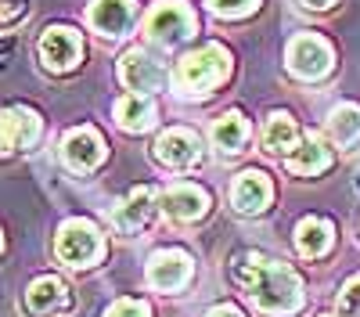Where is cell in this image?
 <instances>
[{
	"label": "cell",
	"instance_id": "obj_1",
	"mask_svg": "<svg viewBox=\"0 0 360 317\" xmlns=\"http://www.w3.org/2000/svg\"><path fill=\"white\" fill-rule=\"evenodd\" d=\"M238 285L252 296V303L266 313H292L303 303V281L299 274L270 256H249L234 267Z\"/></svg>",
	"mask_w": 360,
	"mask_h": 317
},
{
	"label": "cell",
	"instance_id": "obj_2",
	"mask_svg": "<svg viewBox=\"0 0 360 317\" xmlns=\"http://www.w3.org/2000/svg\"><path fill=\"white\" fill-rule=\"evenodd\" d=\"M231 76V54L220 44H205L191 54H184V62L176 65V86L180 91H213Z\"/></svg>",
	"mask_w": 360,
	"mask_h": 317
},
{
	"label": "cell",
	"instance_id": "obj_3",
	"mask_svg": "<svg viewBox=\"0 0 360 317\" xmlns=\"http://www.w3.org/2000/svg\"><path fill=\"white\" fill-rule=\"evenodd\" d=\"M144 33L162 47H176V44L191 40L195 15H191V8L184 4V0H162V4H155L152 11H148Z\"/></svg>",
	"mask_w": 360,
	"mask_h": 317
},
{
	"label": "cell",
	"instance_id": "obj_4",
	"mask_svg": "<svg viewBox=\"0 0 360 317\" xmlns=\"http://www.w3.org/2000/svg\"><path fill=\"white\" fill-rule=\"evenodd\" d=\"M54 249L69 267H90L101 256V235L90 220H69V224H62V231H58Z\"/></svg>",
	"mask_w": 360,
	"mask_h": 317
},
{
	"label": "cell",
	"instance_id": "obj_5",
	"mask_svg": "<svg viewBox=\"0 0 360 317\" xmlns=\"http://www.w3.org/2000/svg\"><path fill=\"white\" fill-rule=\"evenodd\" d=\"M288 69L303 79H321L332 69V47L317 33H299L288 44Z\"/></svg>",
	"mask_w": 360,
	"mask_h": 317
},
{
	"label": "cell",
	"instance_id": "obj_6",
	"mask_svg": "<svg viewBox=\"0 0 360 317\" xmlns=\"http://www.w3.org/2000/svg\"><path fill=\"white\" fill-rule=\"evenodd\" d=\"M79 54H83V44H79V33H72L69 25H51L44 29L40 37V62L51 69V72H69L79 65Z\"/></svg>",
	"mask_w": 360,
	"mask_h": 317
},
{
	"label": "cell",
	"instance_id": "obj_7",
	"mask_svg": "<svg viewBox=\"0 0 360 317\" xmlns=\"http://www.w3.org/2000/svg\"><path fill=\"white\" fill-rule=\"evenodd\" d=\"M40 137V115L33 108H0V155L29 148Z\"/></svg>",
	"mask_w": 360,
	"mask_h": 317
},
{
	"label": "cell",
	"instance_id": "obj_8",
	"mask_svg": "<svg viewBox=\"0 0 360 317\" xmlns=\"http://www.w3.org/2000/svg\"><path fill=\"white\" fill-rule=\"evenodd\" d=\"M148 281H152V288H159V292H176V288H184L191 281V256L180 252V249L155 252L152 264H148Z\"/></svg>",
	"mask_w": 360,
	"mask_h": 317
},
{
	"label": "cell",
	"instance_id": "obj_9",
	"mask_svg": "<svg viewBox=\"0 0 360 317\" xmlns=\"http://www.w3.org/2000/svg\"><path fill=\"white\" fill-rule=\"evenodd\" d=\"M155 155H159V162H166L173 169H188V166H195L202 159V141L191 130L173 127V130H166L155 141Z\"/></svg>",
	"mask_w": 360,
	"mask_h": 317
},
{
	"label": "cell",
	"instance_id": "obj_10",
	"mask_svg": "<svg viewBox=\"0 0 360 317\" xmlns=\"http://www.w3.org/2000/svg\"><path fill=\"white\" fill-rule=\"evenodd\" d=\"M270 198H274V184H270L263 169H245L231 191V202L238 213H263L270 206Z\"/></svg>",
	"mask_w": 360,
	"mask_h": 317
},
{
	"label": "cell",
	"instance_id": "obj_11",
	"mask_svg": "<svg viewBox=\"0 0 360 317\" xmlns=\"http://www.w3.org/2000/svg\"><path fill=\"white\" fill-rule=\"evenodd\" d=\"M119 79H123L127 91H134V94H152L162 86V69L144 51H127L123 62H119Z\"/></svg>",
	"mask_w": 360,
	"mask_h": 317
},
{
	"label": "cell",
	"instance_id": "obj_12",
	"mask_svg": "<svg viewBox=\"0 0 360 317\" xmlns=\"http://www.w3.org/2000/svg\"><path fill=\"white\" fill-rule=\"evenodd\" d=\"M62 155H65V162H69L72 169L86 173V169H94V166L105 159V141H101V134H98L94 127H79V130H72V134L65 137Z\"/></svg>",
	"mask_w": 360,
	"mask_h": 317
},
{
	"label": "cell",
	"instance_id": "obj_13",
	"mask_svg": "<svg viewBox=\"0 0 360 317\" xmlns=\"http://www.w3.org/2000/svg\"><path fill=\"white\" fill-rule=\"evenodd\" d=\"M162 209L173 220H198L209 213V195L195 184H173L162 191Z\"/></svg>",
	"mask_w": 360,
	"mask_h": 317
},
{
	"label": "cell",
	"instance_id": "obj_14",
	"mask_svg": "<svg viewBox=\"0 0 360 317\" xmlns=\"http://www.w3.org/2000/svg\"><path fill=\"white\" fill-rule=\"evenodd\" d=\"M134 18V0H94L90 4V25L101 37H123Z\"/></svg>",
	"mask_w": 360,
	"mask_h": 317
},
{
	"label": "cell",
	"instance_id": "obj_15",
	"mask_svg": "<svg viewBox=\"0 0 360 317\" xmlns=\"http://www.w3.org/2000/svg\"><path fill=\"white\" fill-rule=\"evenodd\" d=\"M25 306H29V313L47 317V313H54V310H65V306H69V292H65L62 281L47 274V278H37L33 285H29Z\"/></svg>",
	"mask_w": 360,
	"mask_h": 317
},
{
	"label": "cell",
	"instance_id": "obj_16",
	"mask_svg": "<svg viewBox=\"0 0 360 317\" xmlns=\"http://www.w3.org/2000/svg\"><path fill=\"white\" fill-rule=\"evenodd\" d=\"M285 166L292 173H299V177H314V173H324L328 166H332V152H328L317 137H310L303 144H295V148L285 155Z\"/></svg>",
	"mask_w": 360,
	"mask_h": 317
},
{
	"label": "cell",
	"instance_id": "obj_17",
	"mask_svg": "<svg viewBox=\"0 0 360 317\" xmlns=\"http://www.w3.org/2000/svg\"><path fill=\"white\" fill-rule=\"evenodd\" d=\"M332 238H335V227L328 220H321V216H307L303 224L295 227V245H299V252H303L307 259L324 256L328 249H332Z\"/></svg>",
	"mask_w": 360,
	"mask_h": 317
},
{
	"label": "cell",
	"instance_id": "obj_18",
	"mask_svg": "<svg viewBox=\"0 0 360 317\" xmlns=\"http://www.w3.org/2000/svg\"><path fill=\"white\" fill-rule=\"evenodd\" d=\"M152 216H155V191L152 188H134L127 195V202L119 206V213H115V220H119L123 231H137L144 224H152Z\"/></svg>",
	"mask_w": 360,
	"mask_h": 317
},
{
	"label": "cell",
	"instance_id": "obj_19",
	"mask_svg": "<svg viewBox=\"0 0 360 317\" xmlns=\"http://www.w3.org/2000/svg\"><path fill=\"white\" fill-rule=\"evenodd\" d=\"M115 119L130 134H144L148 127L155 123V108H152V101H148L144 94H127V98L115 101Z\"/></svg>",
	"mask_w": 360,
	"mask_h": 317
},
{
	"label": "cell",
	"instance_id": "obj_20",
	"mask_svg": "<svg viewBox=\"0 0 360 317\" xmlns=\"http://www.w3.org/2000/svg\"><path fill=\"white\" fill-rule=\"evenodd\" d=\"M295 144H299V127L292 123V115L274 112V115H270V123H266V130H263V152L285 155V152L295 148Z\"/></svg>",
	"mask_w": 360,
	"mask_h": 317
},
{
	"label": "cell",
	"instance_id": "obj_21",
	"mask_svg": "<svg viewBox=\"0 0 360 317\" xmlns=\"http://www.w3.org/2000/svg\"><path fill=\"white\" fill-rule=\"evenodd\" d=\"M249 137V123H245V115L242 112H224L220 119L213 123V144L224 152H242V144Z\"/></svg>",
	"mask_w": 360,
	"mask_h": 317
},
{
	"label": "cell",
	"instance_id": "obj_22",
	"mask_svg": "<svg viewBox=\"0 0 360 317\" xmlns=\"http://www.w3.org/2000/svg\"><path fill=\"white\" fill-rule=\"evenodd\" d=\"M328 127H332V137L339 144H356L360 141V108L353 101L335 105L332 115H328Z\"/></svg>",
	"mask_w": 360,
	"mask_h": 317
},
{
	"label": "cell",
	"instance_id": "obj_23",
	"mask_svg": "<svg viewBox=\"0 0 360 317\" xmlns=\"http://www.w3.org/2000/svg\"><path fill=\"white\" fill-rule=\"evenodd\" d=\"M339 310H342L346 317H360V274H356V278H349V281L342 285Z\"/></svg>",
	"mask_w": 360,
	"mask_h": 317
},
{
	"label": "cell",
	"instance_id": "obj_24",
	"mask_svg": "<svg viewBox=\"0 0 360 317\" xmlns=\"http://www.w3.org/2000/svg\"><path fill=\"white\" fill-rule=\"evenodd\" d=\"M256 4H259V0H209V8H213L217 15H231V18L249 15Z\"/></svg>",
	"mask_w": 360,
	"mask_h": 317
},
{
	"label": "cell",
	"instance_id": "obj_25",
	"mask_svg": "<svg viewBox=\"0 0 360 317\" xmlns=\"http://www.w3.org/2000/svg\"><path fill=\"white\" fill-rule=\"evenodd\" d=\"M105 317H152V313H148V306L141 299H115L105 310Z\"/></svg>",
	"mask_w": 360,
	"mask_h": 317
},
{
	"label": "cell",
	"instance_id": "obj_26",
	"mask_svg": "<svg viewBox=\"0 0 360 317\" xmlns=\"http://www.w3.org/2000/svg\"><path fill=\"white\" fill-rule=\"evenodd\" d=\"M22 11H25V4H22V0H0V25L15 22Z\"/></svg>",
	"mask_w": 360,
	"mask_h": 317
},
{
	"label": "cell",
	"instance_id": "obj_27",
	"mask_svg": "<svg viewBox=\"0 0 360 317\" xmlns=\"http://www.w3.org/2000/svg\"><path fill=\"white\" fill-rule=\"evenodd\" d=\"M205 317H242V310L238 306H231V303H220V306H213Z\"/></svg>",
	"mask_w": 360,
	"mask_h": 317
},
{
	"label": "cell",
	"instance_id": "obj_28",
	"mask_svg": "<svg viewBox=\"0 0 360 317\" xmlns=\"http://www.w3.org/2000/svg\"><path fill=\"white\" fill-rule=\"evenodd\" d=\"M303 4H307V8H314V11H321V8L332 4V0H303Z\"/></svg>",
	"mask_w": 360,
	"mask_h": 317
},
{
	"label": "cell",
	"instance_id": "obj_29",
	"mask_svg": "<svg viewBox=\"0 0 360 317\" xmlns=\"http://www.w3.org/2000/svg\"><path fill=\"white\" fill-rule=\"evenodd\" d=\"M0 249H4V235H0Z\"/></svg>",
	"mask_w": 360,
	"mask_h": 317
}]
</instances>
